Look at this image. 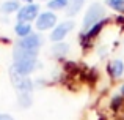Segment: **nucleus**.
Returning <instances> with one entry per match:
<instances>
[{
    "mask_svg": "<svg viewBox=\"0 0 124 120\" xmlns=\"http://www.w3.org/2000/svg\"><path fill=\"white\" fill-rule=\"evenodd\" d=\"M38 16H39V6L35 5V3H28L25 6H21V9L17 11V22L30 24Z\"/></svg>",
    "mask_w": 124,
    "mask_h": 120,
    "instance_id": "obj_3",
    "label": "nucleus"
},
{
    "mask_svg": "<svg viewBox=\"0 0 124 120\" xmlns=\"http://www.w3.org/2000/svg\"><path fill=\"white\" fill-rule=\"evenodd\" d=\"M121 95H123V96H124V85H123V87H121Z\"/></svg>",
    "mask_w": 124,
    "mask_h": 120,
    "instance_id": "obj_18",
    "label": "nucleus"
},
{
    "mask_svg": "<svg viewBox=\"0 0 124 120\" xmlns=\"http://www.w3.org/2000/svg\"><path fill=\"white\" fill-rule=\"evenodd\" d=\"M68 51H69V46H68L66 43H57V44H54V47H52V52H54L55 55H58V57H63Z\"/></svg>",
    "mask_w": 124,
    "mask_h": 120,
    "instance_id": "obj_13",
    "label": "nucleus"
},
{
    "mask_svg": "<svg viewBox=\"0 0 124 120\" xmlns=\"http://www.w3.org/2000/svg\"><path fill=\"white\" fill-rule=\"evenodd\" d=\"M104 16H105V9H104V6L97 5V3H93V5L88 8L86 14H85V18H83V28H85V32H86V28L90 30V28L94 27L96 24L102 22Z\"/></svg>",
    "mask_w": 124,
    "mask_h": 120,
    "instance_id": "obj_1",
    "label": "nucleus"
},
{
    "mask_svg": "<svg viewBox=\"0 0 124 120\" xmlns=\"http://www.w3.org/2000/svg\"><path fill=\"white\" fill-rule=\"evenodd\" d=\"M108 73H110V76L115 77V79L119 77L124 73V63L121 60H112L108 63Z\"/></svg>",
    "mask_w": 124,
    "mask_h": 120,
    "instance_id": "obj_8",
    "label": "nucleus"
},
{
    "mask_svg": "<svg viewBox=\"0 0 124 120\" xmlns=\"http://www.w3.org/2000/svg\"><path fill=\"white\" fill-rule=\"evenodd\" d=\"M85 0H69V3H68V8H66V13L68 16H76L77 13L82 9Z\"/></svg>",
    "mask_w": 124,
    "mask_h": 120,
    "instance_id": "obj_10",
    "label": "nucleus"
},
{
    "mask_svg": "<svg viewBox=\"0 0 124 120\" xmlns=\"http://www.w3.org/2000/svg\"><path fill=\"white\" fill-rule=\"evenodd\" d=\"M38 66V60L36 59H31V60H19V62H14L11 66L13 71H16L17 74L21 76H28L30 73H33Z\"/></svg>",
    "mask_w": 124,
    "mask_h": 120,
    "instance_id": "obj_5",
    "label": "nucleus"
},
{
    "mask_svg": "<svg viewBox=\"0 0 124 120\" xmlns=\"http://www.w3.org/2000/svg\"><path fill=\"white\" fill-rule=\"evenodd\" d=\"M74 28V21H64L60 25L54 28V32L50 33V40L52 41H61L71 30Z\"/></svg>",
    "mask_w": 124,
    "mask_h": 120,
    "instance_id": "obj_7",
    "label": "nucleus"
},
{
    "mask_svg": "<svg viewBox=\"0 0 124 120\" xmlns=\"http://www.w3.org/2000/svg\"><path fill=\"white\" fill-rule=\"evenodd\" d=\"M19 9H21V6H19V2H17V0H8V2L2 3V6H0V11H2V13H6V14L14 13V11H19Z\"/></svg>",
    "mask_w": 124,
    "mask_h": 120,
    "instance_id": "obj_11",
    "label": "nucleus"
},
{
    "mask_svg": "<svg viewBox=\"0 0 124 120\" xmlns=\"http://www.w3.org/2000/svg\"><path fill=\"white\" fill-rule=\"evenodd\" d=\"M68 3H69V0H49L47 6L49 9H63L68 8Z\"/></svg>",
    "mask_w": 124,
    "mask_h": 120,
    "instance_id": "obj_14",
    "label": "nucleus"
},
{
    "mask_svg": "<svg viewBox=\"0 0 124 120\" xmlns=\"http://www.w3.org/2000/svg\"><path fill=\"white\" fill-rule=\"evenodd\" d=\"M107 5L118 13H124V0H107Z\"/></svg>",
    "mask_w": 124,
    "mask_h": 120,
    "instance_id": "obj_15",
    "label": "nucleus"
},
{
    "mask_svg": "<svg viewBox=\"0 0 124 120\" xmlns=\"http://www.w3.org/2000/svg\"><path fill=\"white\" fill-rule=\"evenodd\" d=\"M14 32L17 37H21V40L22 38H27L28 35H31V25L25 24V22H17L14 27Z\"/></svg>",
    "mask_w": 124,
    "mask_h": 120,
    "instance_id": "obj_9",
    "label": "nucleus"
},
{
    "mask_svg": "<svg viewBox=\"0 0 124 120\" xmlns=\"http://www.w3.org/2000/svg\"><path fill=\"white\" fill-rule=\"evenodd\" d=\"M24 2H27V3H31V2H33V0H24Z\"/></svg>",
    "mask_w": 124,
    "mask_h": 120,
    "instance_id": "obj_19",
    "label": "nucleus"
},
{
    "mask_svg": "<svg viewBox=\"0 0 124 120\" xmlns=\"http://www.w3.org/2000/svg\"><path fill=\"white\" fill-rule=\"evenodd\" d=\"M0 120H14V119L8 114H0Z\"/></svg>",
    "mask_w": 124,
    "mask_h": 120,
    "instance_id": "obj_17",
    "label": "nucleus"
},
{
    "mask_svg": "<svg viewBox=\"0 0 124 120\" xmlns=\"http://www.w3.org/2000/svg\"><path fill=\"white\" fill-rule=\"evenodd\" d=\"M121 101H123L121 96H115V98L112 100V108H113V109H118L119 104H121Z\"/></svg>",
    "mask_w": 124,
    "mask_h": 120,
    "instance_id": "obj_16",
    "label": "nucleus"
},
{
    "mask_svg": "<svg viewBox=\"0 0 124 120\" xmlns=\"http://www.w3.org/2000/svg\"><path fill=\"white\" fill-rule=\"evenodd\" d=\"M17 101H19V106H21V108H30L31 103H33L31 92H19Z\"/></svg>",
    "mask_w": 124,
    "mask_h": 120,
    "instance_id": "obj_12",
    "label": "nucleus"
},
{
    "mask_svg": "<svg viewBox=\"0 0 124 120\" xmlns=\"http://www.w3.org/2000/svg\"><path fill=\"white\" fill-rule=\"evenodd\" d=\"M55 24H57V16H55V13H52L50 9L41 13V14L38 16V19H36V28L39 32L49 30V28H52Z\"/></svg>",
    "mask_w": 124,
    "mask_h": 120,
    "instance_id": "obj_6",
    "label": "nucleus"
},
{
    "mask_svg": "<svg viewBox=\"0 0 124 120\" xmlns=\"http://www.w3.org/2000/svg\"><path fill=\"white\" fill-rule=\"evenodd\" d=\"M9 77H11L13 85H14L19 92H31L33 84L28 79V76H21V74H17L16 71H13L11 68H9Z\"/></svg>",
    "mask_w": 124,
    "mask_h": 120,
    "instance_id": "obj_4",
    "label": "nucleus"
},
{
    "mask_svg": "<svg viewBox=\"0 0 124 120\" xmlns=\"http://www.w3.org/2000/svg\"><path fill=\"white\" fill-rule=\"evenodd\" d=\"M41 43H42V40H41L39 35H33L31 33V35H28L27 38H22L21 41H17L16 46H17L19 49H22V51L38 54V51H39V47H41Z\"/></svg>",
    "mask_w": 124,
    "mask_h": 120,
    "instance_id": "obj_2",
    "label": "nucleus"
}]
</instances>
